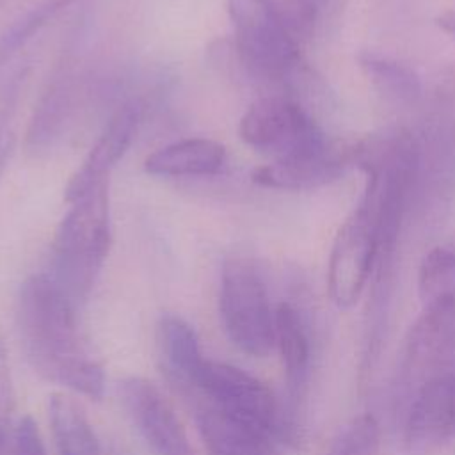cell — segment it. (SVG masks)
Listing matches in <instances>:
<instances>
[{
    "instance_id": "cell-24",
    "label": "cell",
    "mask_w": 455,
    "mask_h": 455,
    "mask_svg": "<svg viewBox=\"0 0 455 455\" xmlns=\"http://www.w3.org/2000/svg\"><path fill=\"white\" fill-rule=\"evenodd\" d=\"M435 25L448 36L455 37V9H448L435 18Z\"/></svg>"
},
{
    "instance_id": "cell-7",
    "label": "cell",
    "mask_w": 455,
    "mask_h": 455,
    "mask_svg": "<svg viewBox=\"0 0 455 455\" xmlns=\"http://www.w3.org/2000/svg\"><path fill=\"white\" fill-rule=\"evenodd\" d=\"M379 261L375 222L363 203L339 226L329 256L327 286L338 307H350L363 293Z\"/></svg>"
},
{
    "instance_id": "cell-6",
    "label": "cell",
    "mask_w": 455,
    "mask_h": 455,
    "mask_svg": "<svg viewBox=\"0 0 455 455\" xmlns=\"http://www.w3.org/2000/svg\"><path fill=\"white\" fill-rule=\"evenodd\" d=\"M242 60L258 75L283 78L299 64V46L272 0H229Z\"/></svg>"
},
{
    "instance_id": "cell-5",
    "label": "cell",
    "mask_w": 455,
    "mask_h": 455,
    "mask_svg": "<svg viewBox=\"0 0 455 455\" xmlns=\"http://www.w3.org/2000/svg\"><path fill=\"white\" fill-rule=\"evenodd\" d=\"M242 140L274 160L309 156L331 144L309 114L295 101L268 96L252 103L240 119Z\"/></svg>"
},
{
    "instance_id": "cell-10",
    "label": "cell",
    "mask_w": 455,
    "mask_h": 455,
    "mask_svg": "<svg viewBox=\"0 0 455 455\" xmlns=\"http://www.w3.org/2000/svg\"><path fill=\"white\" fill-rule=\"evenodd\" d=\"M455 435V363L425 382L409 402L403 437L407 450L427 455Z\"/></svg>"
},
{
    "instance_id": "cell-2",
    "label": "cell",
    "mask_w": 455,
    "mask_h": 455,
    "mask_svg": "<svg viewBox=\"0 0 455 455\" xmlns=\"http://www.w3.org/2000/svg\"><path fill=\"white\" fill-rule=\"evenodd\" d=\"M69 204L55 233L50 275L78 307L87 300L110 247L107 181Z\"/></svg>"
},
{
    "instance_id": "cell-12",
    "label": "cell",
    "mask_w": 455,
    "mask_h": 455,
    "mask_svg": "<svg viewBox=\"0 0 455 455\" xmlns=\"http://www.w3.org/2000/svg\"><path fill=\"white\" fill-rule=\"evenodd\" d=\"M139 117L140 107L137 103H124L116 110L91 153L84 160V165L69 180L64 192V199L68 203L76 201L101 181H107L108 172L128 151L137 132Z\"/></svg>"
},
{
    "instance_id": "cell-18",
    "label": "cell",
    "mask_w": 455,
    "mask_h": 455,
    "mask_svg": "<svg viewBox=\"0 0 455 455\" xmlns=\"http://www.w3.org/2000/svg\"><path fill=\"white\" fill-rule=\"evenodd\" d=\"M359 66L375 91L387 101L398 105H414L421 98V80L407 64L387 55L364 52L359 55Z\"/></svg>"
},
{
    "instance_id": "cell-17",
    "label": "cell",
    "mask_w": 455,
    "mask_h": 455,
    "mask_svg": "<svg viewBox=\"0 0 455 455\" xmlns=\"http://www.w3.org/2000/svg\"><path fill=\"white\" fill-rule=\"evenodd\" d=\"M48 411L53 439L60 455H103L94 428L73 398L53 395Z\"/></svg>"
},
{
    "instance_id": "cell-19",
    "label": "cell",
    "mask_w": 455,
    "mask_h": 455,
    "mask_svg": "<svg viewBox=\"0 0 455 455\" xmlns=\"http://www.w3.org/2000/svg\"><path fill=\"white\" fill-rule=\"evenodd\" d=\"M418 291L423 306L455 299V247L437 245L425 254L418 272Z\"/></svg>"
},
{
    "instance_id": "cell-11",
    "label": "cell",
    "mask_w": 455,
    "mask_h": 455,
    "mask_svg": "<svg viewBox=\"0 0 455 455\" xmlns=\"http://www.w3.org/2000/svg\"><path fill=\"white\" fill-rule=\"evenodd\" d=\"M357 164V142L350 146H329L325 151L274 160L252 172V181L267 188L306 190L339 180L350 165Z\"/></svg>"
},
{
    "instance_id": "cell-15",
    "label": "cell",
    "mask_w": 455,
    "mask_h": 455,
    "mask_svg": "<svg viewBox=\"0 0 455 455\" xmlns=\"http://www.w3.org/2000/svg\"><path fill=\"white\" fill-rule=\"evenodd\" d=\"M226 149L204 137L181 139L153 151L144 160V169L153 176H208L222 169Z\"/></svg>"
},
{
    "instance_id": "cell-16",
    "label": "cell",
    "mask_w": 455,
    "mask_h": 455,
    "mask_svg": "<svg viewBox=\"0 0 455 455\" xmlns=\"http://www.w3.org/2000/svg\"><path fill=\"white\" fill-rule=\"evenodd\" d=\"M274 339L283 359L290 396L297 400L309 375L311 341L302 313L290 302H279L274 309Z\"/></svg>"
},
{
    "instance_id": "cell-23",
    "label": "cell",
    "mask_w": 455,
    "mask_h": 455,
    "mask_svg": "<svg viewBox=\"0 0 455 455\" xmlns=\"http://www.w3.org/2000/svg\"><path fill=\"white\" fill-rule=\"evenodd\" d=\"M293 2L304 23H313L318 18V14L323 12L325 7L331 4V0H293Z\"/></svg>"
},
{
    "instance_id": "cell-13",
    "label": "cell",
    "mask_w": 455,
    "mask_h": 455,
    "mask_svg": "<svg viewBox=\"0 0 455 455\" xmlns=\"http://www.w3.org/2000/svg\"><path fill=\"white\" fill-rule=\"evenodd\" d=\"M158 361L167 382L185 398L196 387L197 375L206 361L196 331L176 315L162 316L156 331Z\"/></svg>"
},
{
    "instance_id": "cell-25",
    "label": "cell",
    "mask_w": 455,
    "mask_h": 455,
    "mask_svg": "<svg viewBox=\"0 0 455 455\" xmlns=\"http://www.w3.org/2000/svg\"><path fill=\"white\" fill-rule=\"evenodd\" d=\"M0 455H12V441L9 444L0 446Z\"/></svg>"
},
{
    "instance_id": "cell-22",
    "label": "cell",
    "mask_w": 455,
    "mask_h": 455,
    "mask_svg": "<svg viewBox=\"0 0 455 455\" xmlns=\"http://www.w3.org/2000/svg\"><path fill=\"white\" fill-rule=\"evenodd\" d=\"M12 455H46L37 425L30 416H25L14 427Z\"/></svg>"
},
{
    "instance_id": "cell-21",
    "label": "cell",
    "mask_w": 455,
    "mask_h": 455,
    "mask_svg": "<svg viewBox=\"0 0 455 455\" xmlns=\"http://www.w3.org/2000/svg\"><path fill=\"white\" fill-rule=\"evenodd\" d=\"M14 409V395H12V377L5 338L0 331V446L9 444L14 435V428L11 430V418Z\"/></svg>"
},
{
    "instance_id": "cell-20",
    "label": "cell",
    "mask_w": 455,
    "mask_h": 455,
    "mask_svg": "<svg viewBox=\"0 0 455 455\" xmlns=\"http://www.w3.org/2000/svg\"><path fill=\"white\" fill-rule=\"evenodd\" d=\"M380 428L371 414H361L339 434L329 455H379Z\"/></svg>"
},
{
    "instance_id": "cell-3",
    "label": "cell",
    "mask_w": 455,
    "mask_h": 455,
    "mask_svg": "<svg viewBox=\"0 0 455 455\" xmlns=\"http://www.w3.org/2000/svg\"><path fill=\"white\" fill-rule=\"evenodd\" d=\"M187 400L208 403L275 443L293 439V427L272 389L233 364L206 359Z\"/></svg>"
},
{
    "instance_id": "cell-4",
    "label": "cell",
    "mask_w": 455,
    "mask_h": 455,
    "mask_svg": "<svg viewBox=\"0 0 455 455\" xmlns=\"http://www.w3.org/2000/svg\"><path fill=\"white\" fill-rule=\"evenodd\" d=\"M220 318L228 338L242 352L263 357L275 345L274 309L265 281L245 258H229L220 272Z\"/></svg>"
},
{
    "instance_id": "cell-14",
    "label": "cell",
    "mask_w": 455,
    "mask_h": 455,
    "mask_svg": "<svg viewBox=\"0 0 455 455\" xmlns=\"http://www.w3.org/2000/svg\"><path fill=\"white\" fill-rule=\"evenodd\" d=\"M201 439L210 455H277L275 441L242 425L208 403H194Z\"/></svg>"
},
{
    "instance_id": "cell-9",
    "label": "cell",
    "mask_w": 455,
    "mask_h": 455,
    "mask_svg": "<svg viewBox=\"0 0 455 455\" xmlns=\"http://www.w3.org/2000/svg\"><path fill=\"white\" fill-rule=\"evenodd\" d=\"M121 402L153 455H197L162 391L142 377L121 382Z\"/></svg>"
},
{
    "instance_id": "cell-8",
    "label": "cell",
    "mask_w": 455,
    "mask_h": 455,
    "mask_svg": "<svg viewBox=\"0 0 455 455\" xmlns=\"http://www.w3.org/2000/svg\"><path fill=\"white\" fill-rule=\"evenodd\" d=\"M455 363V299L423 306L405 339L402 384L411 396Z\"/></svg>"
},
{
    "instance_id": "cell-1",
    "label": "cell",
    "mask_w": 455,
    "mask_h": 455,
    "mask_svg": "<svg viewBox=\"0 0 455 455\" xmlns=\"http://www.w3.org/2000/svg\"><path fill=\"white\" fill-rule=\"evenodd\" d=\"M76 306L50 274L27 277L18 295V332L32 368L46 380L100 400L105 371L76 323Z\"/></svg>"
}]
</instances>
